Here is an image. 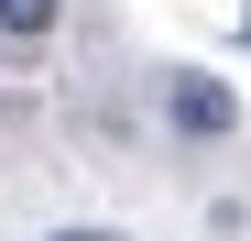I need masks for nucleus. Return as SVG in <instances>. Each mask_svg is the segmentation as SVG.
<instances>
[{
  "label": "nucleus",
  "instance_id": "1",
  "mask_svg": "<svg viewBox=\"0 0 251 241\" xmlns=\"http://www.w3.org/2000/svg\"><path fill=\"white\" fill-rule=\"evenodd\" d=\"M164 120H175L186 143H229V132H240V99H229L207 66H175V77H164Z\"/></svg>",
  "mask_w": 251,
  "mask_h": 241
},
{
  "label": "nucleus",
  "instance_id": "2",
  "mask_svg": "<svg viewBox=\"0 0 251 241\" xmlns=\"http://www.w3.org/2000/svg\"><path fill=\"white\" fill-rule=\"evenodd\" d=\"M66 0H0V44H44Z\"/></svg>",
  "mask_w": 251,
  "mask_h": 241
},
{
  "label": "nucleus",
  "instance_id": "4",
  "mask_svg": "<svg viewBox=\"0 0 251 241\" xmlns=\"http://www.w3.org/2000/svg\"><path fill=\"white\" fill-rule=\"evenodd\" d=\"M240 44H251V11H240Z\"/></svg>",
  "mask_w": 251,
  "mask_h": 241
},
{
  "label": "nucleus",
  "instance_id": "3",
  "mask_svg": "<svg viewBox=\"0 0 251 241\" xmlns=\"http://www.w3.org/2000/svg\"><path fill=\"white\" fill-rule=\"evenodd\" d=\"M55 241H120V230H55Z\"/></svg>",
  "mask_w": 251,
  "mask_h": 241
}]
</instances>
